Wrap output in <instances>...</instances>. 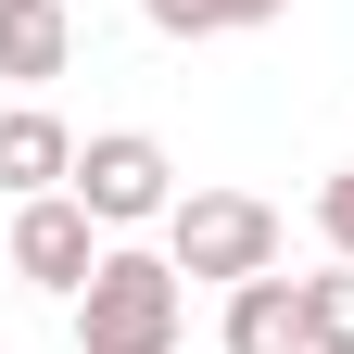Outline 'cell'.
<instances>
[{
	"instance_id": "3957f363",
	"label": "cell",
	"mask_w": 354,
	"mask_h": 354,
	"mask_svg": "<svg viewBox=\"0 0 354 354\" xmlns=\"http://www.w3.org/2000/svg\"><path fill=\"white\" fill-rule=\"evenodd\" d=\"M64 190L102 215V228H165V215H177V165H165L152 127H102V140H76V177H64Z\"/></svg>"
},
{
	"instance_id": "6da1fadb",
	"label": "cell",
	"mask_w": 354,
	"mask_h": 354,
	"mask_svg": "<svg viewBox=\"0 0 354 354\" xmlns=\"http://www.w3.org/2000/svg\"><path fill=\"white\" fill-rule=\"evenodd\" d=\"M177 329H190V279H177V253L114 241L102 279L76 291V354H177Z\"/></svg>"
},
{
	"instance_id": "8fae6325",
	"label": "cell",
	"mask_w": 354,
	"mask_h": 354,
	"mask_svg": "<svg viewBox=\"0 0 354 354\" xmlns=\"http://www.w3.org/2000/svg\"><path fill=\"white\" fill-rule=\"evenodd\" d=\"M177 354H190V342H177Z\"/></svg>"
},
{
	"instance_id": "30bf717a",
	"label": "cell",
	"mask_w": 354,
	"mask_h": 354,
	"mask_svg": "<svg viewBox=\"0 0 354 354\" xmlns=\"http://www.w3.org/2000/svg\"><path fill=\"white\" fill-rule=\"evenodd\" d=\"M317 241H329V253L354 266V165H342V177H329V190H317Z\"/></svg>"
},
{
	"instance_id": "7a4b0ae2",
	"label": "cell",
	"mask_w": 354,
	"mask_h": 354,
	"mask_svg": "<svg viewBox=\"0 0 354 354\" xmlns=\"http://www.w3.org/2000/svg\"><path fill=\"white\" fill-rule=\"evenodd\" d=\"M165 253H177V279L241 291V279H266V266H279V203H253V190H177Z\"/></svg>"
},
{
	"instance_id": "52a82bcc",
	"label": "cell",
	"mask_w": 354,
	"mask_h": 354,
	"mask_svg": "<svg viewBox=\"0 0 354 354\" xmlns=\"http://www.w3.org/2000/svg\"><path fill=\"white\" fill-rule=\"evenodd\" d=\"M64 64H76V13H64V0H0V76L51 88Z\"/></svg>"
},
{
	"instance_id": "5b68a950",
	"label": "cell",
	"mask_w": 354,
	"mask_h": 354,
	"mask_svg": "<svg viewBox=\"0 0 354 354\" xmlns=\"http://www.w3.org/2000/svg\"><path fill=\"white\" fill-rule=\"evenodd\" d=\"M64 177H76V127L51 102H13V114H0V190L38 203V190H64Z\"/></svg>"
},
{
	"instance_id": "ba28073f",
	"label": "cell",
	"mask_w": 354,
	"mask_h": 354,
	"mask_svg": "<svg viewBox=\"0 0 354 354\" xmlns=\"http://www.w3.org/2000/svg\"><path fill=\"white\" fill-rule=\"evenodd\" d=\"M152 38H228V26H279L291 0H140Z\"/></svg>"
},
{
	"instance_id": "277c9868",
	"label": "cell",
	"mask_w": 354,
	"mask_h": 354,
	"mask_svg": "<svg viewBox=\"0 0 354 354\" xmlns=\"http://www.w3.org/2000/svg\"><path fill=\"white\" fill-rule=\"evenodd\" d=\"M102 253H114V228H102L76 190L13 203V279H26V291H64V304H76L88 279H102Z\"/></svg>"
},
{
	"instance_id": "9c48e42d",
	"label": "cell",
	"mask_w": 354,
	"mask_h": 354,
	"mask_svg": "<svg viewBox=\"0 0 354 354\" xmlns=\"http://www.w3.org/2000/svg\"><path fill=\"white\" fill-rule=\"evenodd\" d=\"M304 342H317V354H354V266L304 279Z\"/></svg>"
},
{
	"instance_id": "8992f818",
	"label": "cell",
	"mask_w": 354,
	"mask_h": 354,
	"mask_svg": "<svg viewBox=\"0 0 354 354\" xmlns=\"http://www.w3.org/2000/svg\"><path fill=\"white\" fill-rule=\"evenodd\" d=\"M215 354H317V342H304V279H279V266H266V279H241Z\"/></svg>"
}]
</instances>
